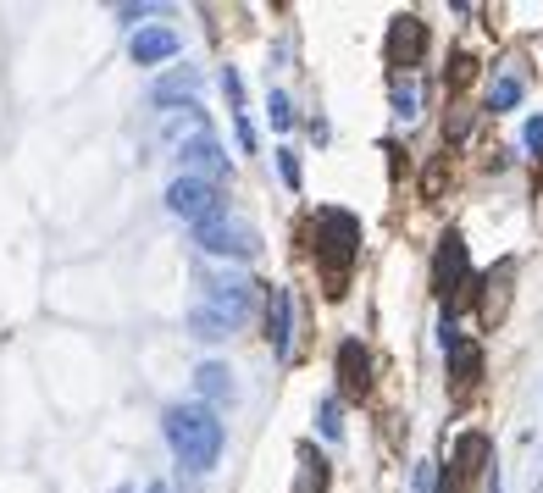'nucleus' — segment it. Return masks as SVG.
<instances>
[{"label": "nucleus", "mask_w": 543, "mask_h": 493, "mask_svg": "<svg viewBox=\"0 0 543 493\" xmlns=\"http://www.w3.org/2000/svg\"><path fill=\"white\" fill-rule=\"evenodd\" d=\"M521 100V78H499L494 89H488V111H510Z\"/></svg>", "instance_id": "obj_19"}, {"label": "nucleus", "mask_w": 543, "mask_h": 493, "mask_svg": "<svg viewBox=\"0 0 543 493\" xmlns=\"http://www.w3.org/2000/svg\"><path fill=\"white\" fill-rule=\"evenodd\" d=\"M167 211H172V217H183V222H194V228H200V222H211L222 211V205H217V183L189 178V172H183V178L167 189Z\"/></svg>", "instance_id": "obj_5"}, {"label": "nucleus", "mask_w": 543, "mask_h": 493, "mask_svg": "<svg viewBox=\"0 0 543 493\" xmlns=\"http://www.w3.org/2000/svg\"><path fill=\"white\" fill-rule=\"evenodd\" d=\"M444 172H449V161H444V156H438L433 167H427V183H422V189H427V200H433V194L444 189Z\"/></svg>", "instance_id": "obj_23"}, {"label": "nucleus", "mask_w": 543, "mask_h": 493, "mask_svg": "<svg viewBox=\"0 0 543 493\" xmlns=\"http://www.w3.org/2000/svg\"><path fill=\"white\" fill-rule=\"evenodd\" d=\"M117 493H128V488H117Z\"/></svg>", "instance_id": "obj_30"}, {"label": "nucleus", "mask_w": 543, "mask_h": 493, "mask_svg": "<svg viewBox=\"0 0 543 493\" xmlns=\"http://www.w3.org/2000/svg\"><path fill=\"white\" fill-rule=\"evenodd\" d=\"M250 300H255L250 277H211L206 294H200V305L189 311L194 338H228L233 327L250 316Z\"/></svg>", "instance_id": "obj_3"}, {"label": "nucleus", "mask_w": 543, "mask_h": 493, "mask_svg": "<svg viewBox=\"0 0 543 493\" xmlns=\"http://www.w3.org/2000/svg\"><path fill=\"white\" fill-rule=\"evenodd\" d=\"M388 67H416V61H422V50H427V23L422 17H394V23H388Z\"/></svg>", "instance_id": "obj_8"}, {"label": "nucleus", "mask_w": 543, "mask_h": 493, "mask_svg": "<svg viewBox=\"0 0 543 493\" xmlns=\"http://www.w3.org/2000/svg\"><path fill=\"white\" fill-rule=\"evenodd\" d=\"M145 493H167V488H161V482H150V488H145Z\"/></svg>", "instance_id": "obj_29"}, {"label": "nucleus", "mask_w": 543, "mask_h": 493, "mask_svg": "<svg viewBox=\"0 0 543 493\" xmlns=\"http://www.w3.org/2000/svg\"><path fill=\"white\" fill-rule=\"evenodd\" d=\"M222 89H228V100H233V106H239V100H244V84H239V73H233V67H228V73H222Z\"/></svg>", "instance_id": "obj_25"}, {"label": "nucleus", "mask_w": 543, "mask_h": 493, "mask_svg": "<svg viewBox=\"0 0 543 493\" xmlns=\"http://www.w3.org/2000/svg\"><path fill=\"white\" fill-rule=\"evenodd\" d=\"M316 427H322V438H344V421H338V399L333 394L316 405Z\"/></svg>", "instance_id": "obj_20"}, {"label": "nucleus", "mask_w": 543, "mask_h": 493, "mask_svg": "<svg viewBox=\"0 0 543 493\" xmlns=\"http://www.w3.org/2000/svg\"><path fill=\"white\" fill-rule=\"evenodd\" d=\"M338 394L344 399H366L372 394V355H366L355 338L338 344Z\"/></svg>", "instance_id": "obj_9"}, {"label": "nucleus", "mask_w": 543, "mask_h": 493, "mask_svg": "<svg viewBox=\"0 0 543 493\" xmlns=\"http://www.w3.org/2000/svg\"><path fill=\"white\" fill-rule=\"evenodd\" d=\"M394 117L399 122H416V117H422V89H416L411 78H405V84H394Z\"/></svg>", "instance_id": "obj_18"}, {"label": "nucleus", "mask_w": 543, "mask_h": 493, "mask_svg": "<svg viewBox=\"0 0 543 493\" xmlns=\"http://www.w3.org/2000/svg\"><path fill=\"white\" fill-rule=\"evenodd\" d=\"M294 493H327V460L322 455L300 449V482H294Z\"/></svg>", "instance_id": "obj_15"}, {"label": "nucleus", "mask_w": 543, "mask_h": 493, "mask_svg": "<svg viewBox=\"0 0 543 493\" xmlns=\"http://www.w3.org/2000/svg\"><path fill=\"white\" fill-rule=\"evenodd\" d=\"M266 106H272V128H289V122H294L289 95H283V89H272V100H266Z\"/></svg>", "instance_id": "obj_22"}, {"label": "nucleus", "mask_w": 543, "mask_h": 493, "mask_svg": "<svg viewBox=\"0 0 543 493\" xmlns=\"http://www.w3.org/2000/svg\"><path fill=\"white\" fill-rule=\"evenodd\" d=\"M194 388H200V399L222 405V399H233V372H228L222 361H206L200 372H194Z\"/></svg>", "instance_id": "obj_14"}, {"label": "nucleus", "mask_w": 543, "mask_h": 493, "mask_svg": "<svg viewBox=\"0 0 543 493\" xmlns=\"http://www.w3.org/2000/svg\"><path fill=\"white\" fill-rule=\"evenodd\" d=\"M471 73H477V61H471V56H455V61H449V89H466Z\"/></svg>", "instance_id": "obj_21"}, {"label": "nucleus", "mask_w": 543, "mask_h": 493, "mask_svg": "<svg viewBox=\"0 0 543 493\" xmlns=\"http://www.w3.org/2000/svg\"><path fill=\"white\" fill-rule=\"evenodd\" d=\"M178 56V34L172 28H139L133 34V61L139 67H156V61H172Z\"/></svg>", "instance_id": "obj_12"}, {"label": "nucleus", "mask_w": 543, "mask_h": 493, "mask_svg": "<svg viewBox=\"0 0 543 493\" xmlns=\"http://www.w3.org/2000/svg\"><path fill=\"white\" fill-rule=\"evenodd\" d=\"M444 355H449V377H455L460 388H471L477 377H483V349H477V344H466V338H460L455 349H444Z\"/></svg>", "instance_id": "obj_13"}, {"label": "nucleus", "mask_w": 543, "mask_h": 493, "mask_svg": "<svg viewBox=\"0 0 543 493\" xmlns=\"http://www.w3.org/2000/svg\"><path fill=\"white\" fill-rule=\"evenodd\" d=\"M483 460H488V438H483V433H466V438H460V444H455V477H466V471H477V466H483Z\"/></svg>", "instance_id": "obj_16"}, {"label": "nucleus", "mask_w": 543, "mask_h": 493, "mask_svg": "<svg viewBox=\"0 0 543 493\" xmlns=\"http://www.w3.org/2000/svg\"><path fill=\"white\" fill-rule=\"evenodd\" d=\"M294 300L289 289H266V338H272V355L289 361V344H294Z\"/></svg>", "instance_id": "obj_10"}, {"label": "nucleus", "mask_w": 543, "mask_h": 493, "mask_svg": "<svg viewBox=\"0 0 543 493\" xmlns=\"http://www.w3.org/2000/svg\"><path fill=\"white\" fill-rule=\"evenodd\" d=\"M311 233H316V266L327 272V294H344L350 266L361 261V217L327 205V211H316V228Z\"/></svg>", "instance_id": "obj_2"}, {"label": "nucleus", "mask_w": 543, "mask_h": 493, "mask_svg": "<svg viewBox=\"0 0 543 493\" xmlns=\"http://www.w3.org/2000/svg\"><path fill=\"white\" fill-rule=\"evenodd\" d=\"M194 244H200L206 255H233V261H250V255L261 250V233H255L244 217H233V211H217L211 222H200V228H194Z\"/></svg>", "instance_id": "obj_4"}, {"label": "nucleus", "mask_w": 543, "mask_h": 493, "mask_svg": "<svg viewBox=\"0 0 543 493\" xmlns=\"http://www.w3.org/2000/svg\"><path fill=\"white\" fill-rule=\"evenodd\" d=\"M466 277H471L466 239H460V233H444V239H438V255H433V294L438 300H455V294L466 289Z\"/></svg>", "instance_id": "obj_6"}, {"label": "nucleus", "mask_w": 543, "mask_h": 493, "mask_svg": "<svg viewBox=\"0 0 543 493\" xmlns=\"http://www.w3.org/2000/svg\"><path fill=\"white\" fill-rule=\"evenodd\" d=\"M167 444L189 471H211L222 460V421L211 405H172L167 410Z\"/></svg>", "instance_id": "obj_1"}, {"label": "nucleus", "mask_w": 543, "mask_h": 493, "mask_svg": "<svg viewBox=\"0 0 543 493\" xmlns=\"http://www.w3.org/2000/svg\"><path fill=\"white\" fill-rule=\"evenodd\" d=\"M278 172H283V183H289V189H300V161H294L289 150H278Z\"/></svg>", "instance_id": "obj_24"}, {"label": "nucleus", "mask_w": 543, "mask_h": 493, "mask_svg": "<svg viewBox=\"0 0 543 493\" xmlns=\"http://www.w3.org/2000/svg\"><path fill=\"white\" fill-rule=\"evenodd\" d=\"M527 150H538V156H543V117L527 122Z\"/></svg>", "instance_id": "obj_26"}, {"label": "nucleus", "mask_w": 543, "mask_h": 493, "mask_svg": "<svg viewBox=\"0 0 543 493\" xmlns=\"http://www.w3.org/2000/svg\"><path fill=\"white\" fill-rule=\"evenodd\" d=\"M438 493H460V488H455V482H449V477H444V482H438Z\"/></svg>", "instance_id": "obj_27"}, {"label": "nucleus", "mask_w": 543, "mask_h": 493, "mask_svg": "<svg viewBox=\"0 0 543 493\" xmlns=\"http://www.w3.org/2000/svg\"><path fill=\"white\" fill-rule=\"evenodd\" d=\"M183 167H189V178L217 183L222 172H228V156H222V145L211 139V133H194L189 145H183Z\"/></svg>", "instance_id": "obj_11"}, {"label": "nucleus", "mask_w": 543, "mask_h": 493, "mask_svg": "<svg viewBox=\"0 0 543 493\" xmlns=\"http://www.w3.org/2000/svg\"><path fill=\"white\" fill-rule=\"evenodd\" d=\"M488 493H499V471H494V482H488Z\"/></svg>", "instance_id": "obj_28"}, {"label": "nucleus", "mask_w": 543, "mask_h": 493, "mask_svg": "<svg viewBox=\"0 0 543 493\" xmlns=\"http://www.w3.org/2000/svg\"><path fill=\"white\" fill-rule=\"evenodd\" d=\"M194 89H200V73H172V78H161L156 84V100L161 106H172V100H189Z\"/></svg>", "instance_id": "obj_17"}, {"label": "nucleus", "mask_w": 543, "mask_h": 493, "mask_svg": "<svg viewBox=\"0 0 543 493\" xmlns=\"http://www.w3.org/2000/svg\"><path fill=\"white\" fill-rule=\"evenodd\" d=\"M510 283H516V261L505 255V261L483 277V294H477V316H483V327H499L510 316Z\"/></svg>", "instance_id": "obj_7"}]
</instances>
